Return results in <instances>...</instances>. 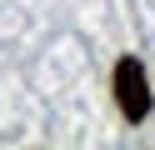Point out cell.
<instances>
[{
  "label": "cell",
  "mask_w": 155,
  "mask_h": 150,
  "mask_svg": "<svg viewBox=\"0 0 155 150\" xmlns=\"http://www.w3.org/2000/svg\"><path fill=\"white\" fill-rule=\"evenodd\" d=\"M115 105H120V115L135 120V125L150 115V80H145V65L135 55H125L120 65H115Z\"/></svg>",
  "instance_id": "obj_1"
}]
</instances>
